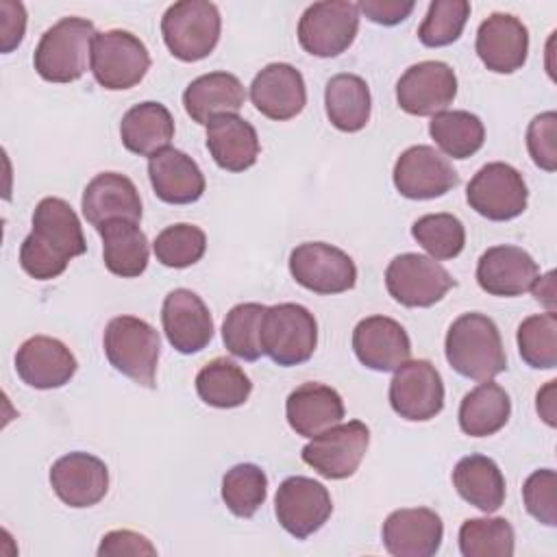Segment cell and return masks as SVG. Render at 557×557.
<instances>
[{
	"label": "cell",
	"instance_id": "obj_23",
	"mask_svg": "<svg viewBox=\"0 0 557 557\" xmlns=\"http://www.w3.org/2000/svg\"><path fill=\"white\" fill-rule=\"evenodd\" d=\"M476 54L496 74H511L527 63L529 30L511 13H492L476 30Z\"/></svg>",
	"mask_w": 557,
	"mask_h": 557
},
{
	"label": "cell",
	"instance_id": "obj_42",
	"mask_svg": "<svg viewBox=\"0 0 557 557\" xmlns=\"http://www.w3.org/2000/svg\"><path fill=\"white\" fill-rule=\"evenodd\" d=\"M154 257L165 268H189L198 263L207 250V235L200 226L178 222L168 228H163L154 244H152Z\"/></svg>",
	"mask_w": 557,
	"mask_h": 557
},
{
	"label": "cell",
	"instance_id": "obj_35",
	"mask_svg": "<svg viewBox=\"0 0 557 557\" xmlns=\"http://www.w3.org/2000/svg\"><path fill=\"white\" fill-rule=\"evenodd\" d=\"M196 392L209 407L233 409L248 400L252 383L235 361L218 357L202 366L196 374Z\"/></svg>",
	"mask_w": 557,
	"mask_h": 557
},
{
	"label": "cell",
	"instance_id": "obj_7",
	"mask_svg": "<svg viewBox=\"0 0 557 557\" xmlns=\"http://www.w3.org/2000/svg\"><path fill=\"white\" fill-rule=\"evenodd\" d=\"M150 70L146 44L128 30H104L91 44V74L109 91L135 87Z\"/></svg>",
	"mask_w": 557,
	"mask_h": 557
},
{
	"label": "cell",
	"instance_id": "obj_26",
	"mask_svg": "<svg viewBox=\"0 0 557 557\" xmlns=\"http://www.w3.org/2000/svg\"><path fill=\"white\" fill-rule=\"evenodd\" d=\"M148 178L154 196L168 205H191L207 187L198 163L176 148H163L148 159Z\"/></svg>",
	"mask_w": 557,
	"mask_h": 557
},
{
	"label": "cell",
	"instance_id": "obj_3",
	"mask_svg": "<svg viewBox=\"0 0 557 557\" xmlns=\"http://www.w3.org/2000/svg\"><path fill=\"white\" fill-rule=\"evenodd\" d=\"M96 28L85 17H63L52 24L39 39L33 65L48 83H74L91 63V44Z\"/></svg>",
	"mask_w": 557,
	"mask_h": 557
},
{
	"label": "cell",
	"instance_id": "obj_12",
	"mask_svg": "<svg viewBox=\"0 0 557 557\" xmlns=\"http://www.w3.org/2000/svg\"><path fill=\"white\" fill-rule=\"evenodd\" d=\"M289 272L294 281L322 296L342 294L355 287L357 265L337 246L324 242H305L289 255Z\"/></svg>",
	"mask_w": 557,
	"mask_h": 557
},
{
	"label": "cell",
	"instance_id": "obj_22",
	"mask_svg": "<svg viewBox=\"0 0 557 557\" xmlns=\"http://www.w3.org/2000/svg\"><path fill=\"white\" fill-rule=\"evenodd\" d=\"M76 357L54 337L33 335L15 352L17 376L35 389H57L76 374Z\"/></svg>",
	"mask_w": 557,
	"mask_h": 557
},
{
	"label": "cell",
	"instance_id": "obj_49",
	"mask_svg": "<svg viewBox=\"0 0 557 557\" xmlns=\"http://www.w3.org/2000/svg\"><path fill=\"white\" fill-rule=\"evenodd\" d=\"M555 383L557 381H548L537 392V413L544 418L548 426H555Z\"/></svg>",
	"mask_w": 557,
	"mask_h": 557
},
{
	"label": "cell",
	"instance_id": "obj_48",
	"mask_svg": "<svg viewBox=\"0 0 557 557\" xmlns=\"http://www.w3.org/2000/svg\"><path fill=\"white\" fill-rule=\"evenodd\" d=\"M416 2L411 0H361L357 9L374 24L394 26L409 17Z\"/></svg>",
	"mask_w": 557,
	"mask_h": 557
},
{
	"label": "cell",
	"instance_id": "obj_24",
	"mask_svg": "<svg viewBox=\"0 0 557 557\" xmlns=\"http://www.w3.org/2000/svg\"><path fill=\"white\" fill-rule=\"evenodd\" d=\"M250 100L255 109L270 120H292L307 104L305 78L289 63H270L252 78Z\"/></svg>",
	"mask_w": 557,
	"mask_h": 557
},
{
	"label": "cell",
	"instance_id": "obj_32",
	"mask_svg": "<svg viewBox=\"0 0 557 557\" xmlns=\"http://www.w3.org/2000/svg\"><path fill=\"white\" fill-rule=\"evenodd\" d=\"M453 485L466 503L485 513L500 509L505 503V476L492 457H461L453 470Z\"/></svg>",
	"mask_w": 557,
	"mask_h": 557
},
{
	"label": "cell",
	"instance_id": "obj_13",
	"mask_svg": "<svg viewBox=\"0 0 557 557\" xmlns=\"http://www.w3.org/2000/svg\"><path fill=\"white\" fill-rule=\"evenodd\" d=\"M333 500L329 490L309 476L285 479L274 496V513L278 524L296 540H307L331 518Z\"/></svg>",
	"mask_w": 557,
	"mask_h": 557
},
{
	"label": "cell",
	"instance_id": "obj_45",
	"mask_svg": "<svg viewBox=\"0 0 557 557\" xmlns=\"http://www.w3.org/2000/svg\"><path fill=\"white\" fill-rule=\"evenodd\" d=\"M527 150L533 163L546 172L557 170V113L544 111L529 122Z\"/></svg>",
	"mask_w": 557,
	"mask_h": 557
},
{
	"label": "cell",
	"instance_id": "obj_14",
	"mask_svg": "<svg viewBox=\"0 0 557 557\" xmlns=\"http://www.w3.org/2000/svg\"><path fill=\"white\" fill-rule=\"evenodd\" d=\"M389 405L409 422H426L444 409V383L429 359H409L394 370Z\"/></svg>",
	"mask_w": 557,
	"mask_h": 557
},
{
	"label": "cell",
	"instance_id": "obj_6",
	"mask_svg": "<svg viewBox=\"0 0 557 557\" xmlns=\"http://www.w3.org/2000/svg\"><path fill=\"white\" fill-rule=\"evenodd\" d=\"M318 344L313 313L296 302H281L265 309L261 324V348L274 363L289 368L311 359Z\"/></svg>",
	"mask_w": 557,
	"mask_h": 557
},
{
	"label": "cell",
	"instance_id": "obj_15",
	"mask_svg": "<svg viewBox=\"0 0 557 557\" xmlns=\"http://www.w3.org/2000/svg\"><path fill=\"white\" fill-rule=\"evenodd\" d=\"M394 187L409 200H431L459 185V174L433 146H411L394 163Z\"/></svg>",
	"mask_w": 557,
	"mask_h": 557
},
{
	"label": "cell",
	"instance_id": "obj_43",
	"mask_svg": "<svg viewBox=\"0 0 557 557\" xmlns=\"http://www.w3.org/2000/svg\"><path fill=\"white\" fill-rule=\"evenodd\" d=\"M470 17L466 0H433L418 28V39L429 48H442L457 41Z\"/></svg>",
	"mask_w": 557,
	"mask_h": 557
},
{
	"label": "cell",
	"instance_id": "obj_25",
	"mask_svg": "<svg viewBox=\"0 0 557 557\" xmlns=\"http://www.w3.org/2000/svg\"><path fill=\"white\" fill-rule=\"evenodd\" d=\"M85 220L96 226V231L113 220H141V198L135 183L120 172H100L96 174L81 200Z\"/></svg>",
	"mask_w": 557,
	"mask_h": 557
},
{
	"label": "cell",
	"instance_id": "obj_28",
	"mask_svg": "<svg viewBox=\"0 0 557 557\" xmlns=\"http://www.w3.org/2000/svg\"><path fill=\"white\" fill-rule=\"evenodd\" d=\"M246 89L231 72H209L194 78L183 91V107L198 124H209L220 115L237 113L244 107Z\"/></svg>",
	"mask_w": 557,
	"mask_h": 557
},
{
	"label": "cell",
	"instance_id": "obj_34",
	"mask_svg": "<svg viewBox=\"0 0 557 557\" xmlns=\"http://www.w3.org/2000/svg\"><path fill=\"white\" fill-rule=\"evenodd\" d=\"M324 107L337 131L357 133L370 122V87L357 74H335L324 87Z\"/></svg>",
	"mask_w": 557,
	"mask_h": 557
},
{
	"label": "cell",
	"instance_id": "obj_17",
	"mask_svg": "<svg viewBox=\"0 0 557 557\" xmlns=\"http://www.w3.org/2000/svg\"><path fill=\"white\" fill-rule=\"evenodd\" d=\"M161 324L170 346L183 355L200 352L213 337V318L205 300L185 287L172 289L161 307Z\"/></svg>",
	"mask_w": 557,
	"mask_h": 557
},
{
	"label": "cell",
	"instance_id": "obj_47",
	"mask_svg": "<svg viewBox=\"0 0 557 557\" xmlns=\"http://www.w3.org/2000/svg\"><path fill=\"white\" fill-rule=\"evenodd\" d=\"M26 30V9L22 2L2 0L0 2V48L2 52H11L24 39Z\"/></svg>",
	"mask_w": 557,
	"mask_h": 557
},
{
	"label": "cell",
	"instance_id": "obj_9",
	"mask_svg": "<svg viewBox=\"0 0 557 557\" xmlns=\"http://www.w3.org/2000/svg\"><path fill=\"white\" fill-rule=\"evenodd\" d=\"M455 285V278L440 261L418 252L394 257L385 270V287L403 307H431Z\"/></svg>",
	"mask_w": 557,
	"mask_h": 557
},
{
	"label": "cell",
	"instance_id": "obj_37",
	"mask_svg": "<svg viewBox=\"0 0 557 557\" xmlns=\"http://www.w3.org/2000/svg\"><path fill=\"white\" fill-rule=\"evenodd\" d=\"M261 302L235 305L222 322V342L226 350L244 361H257L263 355L261 348V324L265 315Z\"/></svg>",
	"mask_w": 557,
	"mask_h": 557
},
{
	"label": "cell",
	"instance_id": "obj_5",
	"mask_svg": "<svg viewBox=\"0 0 557 557\" xmlns=\"http://www.w3.org/2000/svg\"><path fill=\"white\" fill-rule=\"evenodd\" d=\"M220 11L209 0L174 2L161 17V35L168 50L185 63L209 57L220 41Z\"/></svg>",
	"mask_w": 557,
	"mask_h": 557
},
{
	"label": "cell",
	"instance_id": "obj_30",
	"mask_svg": "<svg viewBox=\"0 0 557 557\" xmlns=\"http://www.w3.org/2000/svg\"><path fill=\"white\" fill-rule=\"evenodd\" d=\"M122 146L139 157H152L174 139V117L161 102H139L120 122Z\"/></svg>",
	"mask_w": 557,
	"mask_h": 557
},
{
	"label": "cell",
	"instance_id": "obj_18",
	"mask_svg": "<svg viewBox=\"0 0 557 557\" xmlns=\"http://www.w3.org/2000/svg\"><path fill=\"white\" fill-rule=\"evenodd\" d=\"M50 485L61 503L74 509L100 503L109 490V470L89 453H67L50 468Z\"/></svg>",
	"mask_w": 557,
	"mask_h": 557
},
{
	"label": "cell",
	"instance_id": "obj_10",
	"mask_svg": "<svg viewBox=\"0 0 557 557\" xmlns=\"http://www.w3.org/2000/svg\"><path fill=\"white\" fill-rule=\"evenodd\" d=\"M370 446V429L361 420L339 422L305 444L300 457L324 479L352 476Z\"/></svg>",
	"mask_w": 557,
	"mask_h": 557
},
{
	"label": "cell",
	"instance_id": "obj_4",
	"mask_svg": "<svg viewBox=\"0 0 557 557\" xmlns=\"http://www.w3.org/2000/svg\"><path fill=\"white\" fill-rule=\"evenodd\" d=\"M109 363L141 387H154L161 339L152 324L135 315L109 320L102 337Z\"/></svg>",
	"mask_w": 557,
	"mask_h": 557
},
{
	"label": "cell",
	"instance_id": "obj_33",
	"mask_svg": "<svg viewBox=\"0 0 557 557\" xmlns=\"http://www.w3.org/2000/svg\"><path fill=\"white\" fill-rule=\"evenodd\" d=\"M511 416L509 394L490 381H481L459 405V426L470 437H487L498 433Z\"/></svg>",
	"mask_w": 557,
	"mask_h": 557
},
{
	"label": "cell",
	"instance_id": "obj_19",
	"mask_svg": "<svg viewBox=\"0 0 557 557\" xmlns=\"http://www.w3.org/2000/svg\"><path fill=\"white\" fill-rule=\"evenodd\" d=\"M381 537L394 557H431L442 546L444 524L429 507L396 509L385 518Z\"/></svg>",
	"mask_w": 557,
	"mask_h": 557
},
{
	"label": "cell",
	"instance_id": "obj_50",
	"mask_svg": "<svg viewBox=\"0 0 557 557\" xmlns=\"http://www.w3.org/2000/svg\"><path fill=\"white\" fill-rule=\"evenodd\" d=\"M531 292H533L535 300H540L548 307V311H555V272H548L546 276H537Z\"/></svg>",
	"mask_w": 557,
	"mask_h": 557
},
{
	"label": "cell",
	"instance_id": "obj_20",
	"mask_svg": "<svg viewBox=\"0 0 557 557\" xmlns=\"http://www.w3.org/2000/svg\"><path fill=\"white\" fill-rule=\"evenodd\" d=\"M357 359L374 372H394L411 357V339L400 322L387 315H370L352 331Z\"/></svg>",
	"mask_w": 557,
	"mask_h": 557
},
{
	"label": "cell",
	"instance_id": "obj_21",
	"mask_svg": "<svg viewBox=\"0 0 557 557\" xmlns=\"http://www.w3.org/2000/svg\"><path fill=\"white\" fill-rule=\"evenodd\" d=\"M540 268L533 257L511 244L487 248L476 263V283L490 296H522L531 292Z\"/></svg>",
	"mask_w": 557,
	"mask_h": 557
},
{
	"label": "cell",
	"instance_id": "obj_16",
	"mask_svg": "<svg viewBox=\"0 0 557 557\" xmlns=\"http://www.w3.org/2000/svg\"><path fill=\"white\" fill-rule=\"evenodd\" d=\"M457 96V74L444 61H420L405 70L396 83V102L409 115L446 111Z\"/></svg>",
	"mask_w": 557,
	"mask_h": 557
},
{
	"label": "cell",
	"instance_id": "obj_39",
	"mask_svg": "<svg viewBox=\"0 0 557 557\" xmlns=\"http://www.w3.org/2000/svg\"><path fill=\"white\" fill-rule=\"evenodd\" d=\"M268 476L255 463H237L222 476V500L237 518H252L265 503Z\"/></svg>",
	"mask_w": 557,
	"mask_h": 557
},
{
	"label": "cell",
	"instance_id": "obj_31",
	"mask_svg": "<svg viewBox=\"0 0 557 557\" xmlns=\"http://www.w3.org/2000/svg\"><path fill=\"white\" fill-rule=\"evenodd\" d=\"M102 237L104 268L122 278H135L144 274L150 259V246L139 222L113 220L98 228Z\"/></svg>",
	"mask_w": 557,
	"mask_h": 557
},
{
	"label": "cell",
	"instance_id": "obj_40",
	"mask_svg": "<svg viewBox=\"0 0 557 557\" xmlns=\"http://www.w3.org/2000/svg\"><path fill=\"white\" fill-rule=\"evenodd\" d=\"M516 342L527 366L553 370L557 366V313L544 311L524 318L518 326Z\"/></svg>",
	"mask_w": 557,
	"mask_h": 557
},
{
	"label": "cell",
	"instance_id": "obj_27",
	"mask_svg": "<svg viewBox=\"0 0 557 557\" xmlns=\"http://www.w3.org/2000/svg\"><path fill=\"white\" fill-rule=\"evenodd\" d=\"M285 416L296 435L311 440L342 422L344 400L324 383H302L287 396Z\"/></svg>",
	"mask_w": 557,
	"mask_h": 557
},
{
	"label": "cell",
	"instance_id": "obj_46",
	"mask_svg": "<svg viewBox=\"0 0 557 557\" xmlns=\"http://www.w3.org/2000/svg\"><path fill=\"white\" fill-rule=\"evenodd\" d=\"M100 557H117V555H157V548L141 533L120 529L111 531L102 537L98 546Z\"/></svg>",
	"mask_w": 557,
	"mask_h": 557
},
{
	"label": "cell",
	"instance_id": "obj_44",
	"mask_svg": "<svg viewBox=\"0 0 557 557\" xmlns=\"http://www.w3.org/2000/svg\"><path fill=\"white\" fill-rule=\"evenodd\" d=\"M522 500L529 516L546 527L557 524V474L550 468L535 470L522 485Z\"/></svg>",
	"mask_w": 557,
	"mask_h": 557
},
{
	"label": "cell",
	"instance_id": "obj_1",
	"mask_svg": "<svg viewBox=\"0 0 557 557\" xmlns=\"http://www.w3.org/2000/svg\"><path fill=\"white\" fill-rule=\"evenodd\" d=\"M85 250L83 226L70 202L57 196L41 198L33 213V231L20 246L22 270L37 281H50Z\"/></svg>",
	"mask_w": 557,
	"mask_h": 557
},
{
	"label": "cell",
	"instance_id": "obj_11",
	"mask_svg": "<svg viewBox=\"0 0 557 557\" xmlns=\"http://www.w3.org/2000/svg\"><path fill=\"white\" fill-rule=\"evenodd\" d=\"M466 200L479 215L492 222H507L527 209L529 189L513 165L492 161L470 178Z\"/></svg>",
	"mask_w": 557,
	"mask_h": 557
},
{
	"label": "cell",
	"instance_id": "obj_29",
	"mask_svg": "<svg viewBox=\"0 0 557 557\" xmlns=\"http://www.w3.org/2000/svg\"><path fill=\"white\" fill-rule=\"evenodd\" d=\"M207 148L218 168L226 172L252 168L261 152L255 126L237 113L220 115L207 124Z\"/></svg>",
	"mask_w": 557,
	"mask_h": 557
},
{
	"label": "cell",
	"instance_id": "obj_8",
	"mask_svg": "<svg viewBox=\"0 0 557 557\" xmlns=\"http://www.w3.org/2000/svg\"><path fill=\"white\" fill-rule=\"evenodd\" d=\"M359 30V9L355 2H313L298 20V44L313 57H337L350 48Z\"/></svg>",
	"mask_w": 557,
	"mask_h": 557
},
{
	"label": "cell",
	"instance_id": "obj_38",
	"mask_svg": "<svg viewBox=\"0 0 557 557\" xmlns=\"http://www.w3.org/2000/svg\"><path fill=\"white\" fill-rule=\"evenodd\" d=\"M516 533L505 518H470L459 527L463 557H511Z\"/></svg>",
	"mask_w": 557,
	"mask_h": 557
},
{
	"label": "cell",
	"instance_id": "obj_36",
	"mask_svg": "<svg viewBox=\"0 0 557 557\" xmlns=\"http://www.w3.org/2000/svg\"><path fill=\"white\" fill-rule=\"evenodd\" d=\"M429 135L446 157L468 159L481 150L485 126L481 117L470 111H440L429 122Z\"/></svg>",
	"mask_w": 557,
	"mask_h": 557
},
{
	"label": "cell",
	"instance_id": "obj_2",
	"mask_svg": "<svg viewBox=\"0 0 557 557\" xmlns=\"http://www.w3.org/2000/svg\"><path fill=\"white\" fill-rule=\"evenodd\" d=\"M444 352L448 366L472 381H490L507 370L500 331L485 313L459 315L446 333Z\"/></svg>",
	"mask_w": 557,
	"mask_h": 557
},
{
	"label": "cell",
	"instance_id": "obj_41",
	"mask_svg": "<svg viewBox=\"0 0 557 557\" xmlns=\"http://www.w3.org/2000/svg\"><path fill=\"white\" fill-rule=\"evenodd\" d=\"M413 239L435 259H455L466 246V228L453 213H426L411 226Z\"/></svg>",
	"mask_w": 557,
	"mask_h": 557
}]
</instances>
